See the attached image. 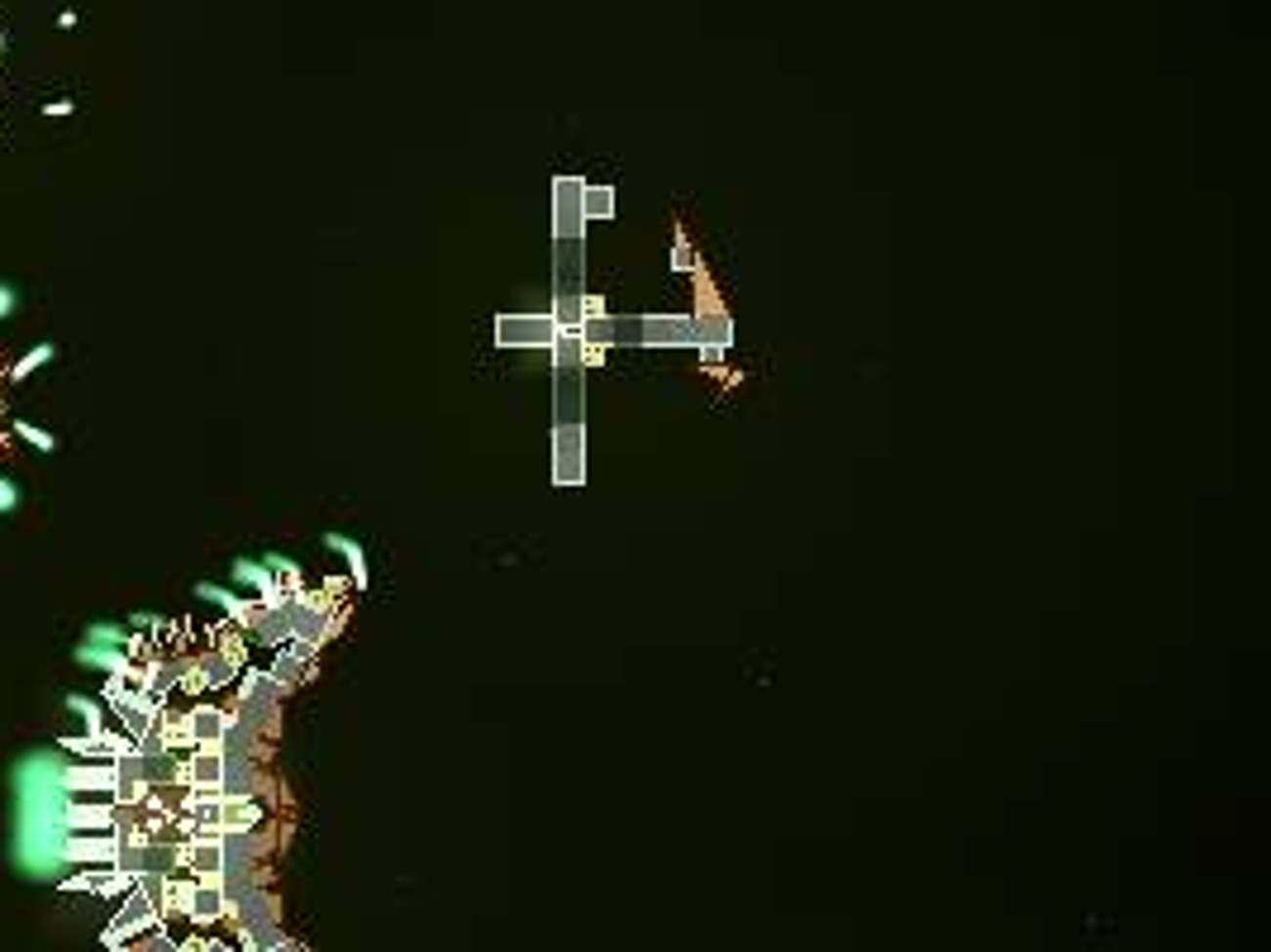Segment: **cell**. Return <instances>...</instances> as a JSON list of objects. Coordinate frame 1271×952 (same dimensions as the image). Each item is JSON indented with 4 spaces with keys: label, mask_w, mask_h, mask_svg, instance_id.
Segmentation results:
<instances>
[{
    "label": "cell",
    "mask_w": 1271,
    "mask_h": 952,
    "mask_svg": "<svg viewBox=\"0 0 1271 952\" xmlns=\"http://www.w3.org/2000/svg\"><path fill=\"white\" fill-rule=\"evenodd\" d=\"M162 919H157V905H153V895H144L139 886L124 895V910L110 919V929L101 933V943L106 948H114V943H129V938H139V933H148V929H157Z\"/></svg>",
    "instance_id": "obj_1"
},
{
    "label": "cell",
    "mask_w": 1271,
    "mask_h": 952,
    "mask_svg": "<svg viewBox=\"0 0 1271 952\" xmlns=\"http://www.w3.org/2000/svg\"><path fill=\"white\" fill-rule=\"evenodd\" d=\"M586 424H557L552 434V481L557 486H582L586 481Z\"/></svg>",
    "instance_id": "obj_2"
},
{
    "label": "cell",
    "mask_w": 1271,
    "mask_h": 952,
    "mask_svg": "<svg viewBox=\"0 0 1271 952\" xmlns=\"http://www.w3.org/2000/svg\"><path fill=\"white\" fill-rule=\"evenodd\" d=\"M552 338H557L552 315H501L496 320L501 348H552Z\"/></svg>",
    "instance_id": "obj_3"
},
{
    "label": "cell",
    "mask_w": 1271,
    "mask_h": 952,
    "mask_svg": "<svg viewBox=\"0 0 1271 952\" xmlns=\"http://www.w3.org/2000/svg\"><path fill=\"white\" fill-rule=\"evenodd\" d=\"M582 177H557L552 182V234L557 238H582L586 215H582Z\"/></svg>",
    "instance_id": "obj_4"
},
{
    "label": "cell",
    "mask_w": 1271,
    "mask_h": 952,
    "mask_svg": "<svg viewBox=\"0 0 1271 952\" xmlns=\"http://www.w3.org/2000/svg\"><path fill=\"white\" fill-rule=\"evenodd\" d=\"M638 343L648 348H695L700 333L690 315H638Z\"/></svg>",
    "instance_id": "obj_5"
},
{
    "label": "cell",
    "mask_w": 1271,
    "mask_h": 952,
    "mask_svg": "<svg viewBox=\"0 0 1271 952\" xmlns=\"http://www.w3.org/2000/svg\"><path fill=\"white\" fill-rule=\"evenodd\" d=\"M186 733L196 748H219L224 743V729L234 719V710H219V705H186Z\"/></svg>",
    "instance_id": "obj_6"
},
{
    "label": "cell",
    "mask_w": 1271,
    "mask_h": 952,
    "mask_svg": "<svg viewBox=\"0 0 1271 952\" xmlns=\"http://www.w3.org/2000/svg\"><path fill=\"white\" fill-rule=\"evenodd\" d=\"M63 895H106V900H114V895H129L134 890V877L129 872H119V867H110V872H76V877H67L63 886H58Z\"/></svg>",
    "instance_id": "obj_7"
},
{
    "label": "cell",
    "mask_w": 1271,
    "mask_h": 952,
    "mask_svg": "<svg viewBox=\"0 0 1271 952\" xmlns=\"http://www.w3.org/2000/svg\"><path fill=\"white\" fill-rule=\"evenodd\" d=\"M186 919H191L196 929H210L219 919H229V895H224V886H219V881H196Z\"/></svg>",
    "instance_id": "obj_8"
},
{
    "label": "cell",
    "mask_w": 1271,
    "mask_h": 952,
    "mask_svg": "<svg viewBox=\"0 0 1271 952\" xmlns=\"http://www.w3.org/2000/svg\"><path fill=\"white\" fill-rule=\"evenodd\" d=\"M67 857H72V862H86V867H96V862L114 867L119 839H114V829H106V834H76V839L67 843Z\"/></svg>",
    "instance_id": "obj_9"
},
{
    "label": "cell",
    "mask_w": 1271,
    "mask_h": 952,
    "mask_svg": "<svg viewBox=\"0 0 1271 952\" xmlns=\"http://www.w3.org/2000/svg\"><path fill=\"white\" fill-rule=\"evenodd\" d=\"M63 781H67V791H76V796H101V801H110V791H114V762L72 767Z\"/></svg>",
    "instance_id": "obj_10"
},
{
    "label": "cell",
    "mask_w": 1271,
    "mask_h": 952,
    "mask_svg": "<svg viewBox=\"0 0 1271 952\" xmlns=\"http://www.w3.org/2000/svg\"><path fill=\"white\" fill-rule=\"evenodd\" d=\"M114 814H119V805L114 801H76L72 805V814H67V824H72L76 834H106V829H114Z\"/></svg>",
    "instance_id": "obj_11"
},
{
    "label": "cell",
    "mask_w": 1271,
    "mask_h": 952,
    "mask_svg": "<svg viewBox=\"0 0 1271 952\" xmlns=\"http://www.w3.org/2000/svg\"><path fill=\"white\" fill-rule=\"evenodd\" d=\"M282 924L267 919V924H253V929H239V952H277L282 948Z\"/></svg>",
    "instance_id": "obj_12"
},
{
    "label": "cell",
    "mask_w": 1271,
    "mask_h": 952,
    "mask_svg": "<svg viewBox=\"0 0 1271 952\" xmlns=\"http://www.w3.org/2000/svg\"><path fill=\"white\" fill-rule=\"evenodd\" d=\"M325 543L333 552H343V557H348V567H353V586L367 590V552H363V543H358V539H343V534H329Z\"/></svg>",
    "instance_id": "obj_13"
},
{
    "label": "cell",
    "mask_w": 1271,
    "mask_h": 952,
    "mask_svg": "<svg viewBox=\"0 0 1271 952\" xmlns=\"http://www.w3.org/2000/svg\"><path fill=\"white\" fill-rule=\"evenodd\" d=\"M695 333H700V343H715V348H728V343H733V325H728L724 310L700 315V320H695Z\"/></svg>",
    "instance_id": "obj_14"
},
{
    "label": "cell",
    "mask_w": 1271,
    "mask_h": 952,
    "mask_svg": "<svg viewBox=\"0 0 1271 952\" xmlns=\"http://www.w3.org/2000/svg\"><path fill=\"white\" fill-rule=\"evenodd\" d=\"M582 215L586 220H610V215H615V186H586Z\"/></svg>",
    "instance_id": "obj_15"
},
{
    "label": "cell",
    "mask_w": 1271,
    "mask_h": 952,
    "mask_svg": "<svg viewBox=\"0 0 1271 952\" xmlns=\"http://www.w3.org/2000/svg\"><path fill=\"white\" fill-rule=\"evenodd\" d=\"M582 348H586V343L577 338V333H557L548 353L557 358V367H582Z\"/></svg>",
    "instance_id": "obj_16"
},
{
    "label": "cell",
    "mask_w": 1271,
    "mask_h": 952,
    "mask_svg": "<svg viewBox=\"0 0 1271 952\" xmlns=\"http://www.w3.org/2000/svg\"><path fill=\"white\" fill-rule=\"evenodd\" d=\"M672 267H677V272H700V257H695V248H690V238H686V234H677V248H672Z\"/></svg>",
    "instance_id": "obj_17"
},
{
    "label": "cell",
    "mask_w": 1271,
    "mask_h": 952,
    "mask_svg": "<svg viewBox=\"0 0 1271 952\" xmlns=\"http://www.w3.org/2000/svg\"><path fill=\"white\" fill-rule=\"evenodd\" d=\"M48 358H53V348H38V353H29V358H24V363H20V367H10V381H20V376H29V371H34L38 363H48Z\"/></svg>",
    "instance_id": "obj_18"
},
{
    "label": "cell",
    "mask_w": 1271,
    "mask_h": 952,
    "mask_svg": "<svg viewBox=\"0 0 1271 952\" xmlns=\"http://www.w3.org/2000/svg\"><path fill=\"white\" fill-rule=\"evenodd\" d=\"M695 348H700L705 367H720V358H724V348H715V343H695Z\"/></svg>",
    "instance_id": "obj_19"
},
{
    "label": "cell",
    "mask_w": 1271,
    "mask_h": 952,
    "mask_svg": "<svg viewBox=\"0 0 1271 952\" xmlns=\"http://www.w3.org/2000/svg\"><path fill=\"white\" fill-rule=\"evenodd\" d=\"M15 429H20V434H24L29 443H38V448H53V439H48V434H38V429H29V424H15Z\"/></svg>",
    "instance_id": "obj_20"
},
{
    "label": "cell",
    "mask_w": 1271,
    "mask_h": 952,
    "mask_svg": "<svg viewBox=\"0 0 1271 952\" xmlns=\"http://www.w3.org/2000/svg\"><path fill=\"white\" fill-rule=\"evenodd\" d=\"M200 952H239V948H234V943H224V938H205V943H200Z\"/></svg>",
    "instance_id": "obj_21"
},
{
    "label": "cell",
    "mask_w": 1271,
    "mask_h": 952,
    "mask_svg": "<svg viewBox=\"0 0 1271 952\" xmlns=\"http://www.w3.org/2000/svg\"><path fill=\"white\" fill-rule=\"evenodd\" d=\"M5 505H15V491H10V486L0 481V510H5Z\"/></svg>",
    "instance_id": "obj_22"
},
{
    "label": "cell",
    "mask_w": 1271,
    "mask_h": 952,
    "mask_svg": "<svg viewBox=\"0 0 1271 952\" xmlns=\"http://www.w3.org/2000/svg\"><path fill=\"white\" fill-rule=\"evenodd\" d=\"M5 376H10V371L0 367V381H5ZM0 414H5V401H0ZM0 453H5V434H0Z\"/></svg>",
    "instance_id": "obj_23"
}]
</instances>
